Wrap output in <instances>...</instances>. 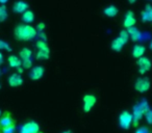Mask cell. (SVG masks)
Instances as JSON below:
<instances>
[{"mask_svg": "<svg viewBox=\"0 0 152 133\" xmlns=\"http://www.w3.org/2000/svg\"><path fill=\"white\" fill-rule=\"evenodd\" d=\"M23 78L21 77V75L18 74V73H14L11 76L9 77V84L12 87H18L21 86L23 84Z\"/></svg>", "mask_w": 152, "mask_h": 133, "instance_id": "30bf717a", "label": "cell"}, {"mask_svg": "<svg viewBox=\"0 0 152 133\" xmlns=\"http://www.w3.org/2000/svg\"><path fill=\"white\" fill-rule=\"evenodd\" d=\"M137 65H139V72L141 73L142 75H144L145 73H147L148 71L151 69V61H150L149 58L147 57H140L137 61Z\"/></svg>", "mask_w": 152, "mask_h": 133, "instance_id": "8992f818", "label": "cell"}, {"mask_svg": "<svg viewBox=\"0 0 152 133\" xmlns=\"http://www.w3.org/2000/svg\"><path fill=\"white\" fill-rule=\"evenodd\" d=\"M7 1L9 0H0V4H5V3H7Z\"/></svg>", "mask_w": 152, "mask_h": 133, "instance_id": "1f68e13d", "label": "cell"}, {"mask_svg": "<svg viewBox=\"0 0 152 133\" xmlns=\"http://www.w3.org/2000/svg\"><path fill=\"white\" fill-rule=\"evenodd\" d=\"M31 55H32L31 50L28 48H23V49H21V51H20V57L22 58V60H23V59H26V58H30Z\"/></svg>", "mask_w": 152, "mask_h": 133, "instance_id": "7402d4cb", "label": "cell"}, {"mask_svg": "<svg viewBox=\"0 0 152 133\" xmlns=\"http://www.w3.org/2000/svg\"><path fill=\"white\" fill-rule=\"evenodd\" d=\"M127 31H128V33H129V38H130L133 42H137V41L141 39V32H140V30L137 29V28H135L134 26L128 28Z\"/></svg>", "mask_w": 152, "mask_h": 133, "instance_id": "2e32d148", "label": "cell"}, {"mask_svg": "<svg viewBox=\"0 0 152 133\" xmlns=\"http://www.w3.org/2000/svg\"><path fill=\"white\" fill-rule=\"evenodd\" d=\"M132 114L128 111H123L119 116V125L122 129L127 130V129L130 128V126L132 125Z\"/></svg>", "mask_w": 152, "mask_h": 133, "instance_id": "3957f363", "label": "cell"}, {"mask_svg": "<svg viewBox=\"0 0 152 133\" xmlns=\"http://www.w3.org/2000/svg\"><path fill=\"white\" fill-rule=\"evenodd\" d=\"M27 9H28V3L25 2V1H22V0L17 1L13 7L14 13H17V14H23Z\"/></svg>", "mask_w": 152, "mask_h": 133, "instance_id": "7c38bea8", "label": "cell"}, {"mask_svg": "<svg viewBox=\"0 0 152 133\" xmlns=\"http://www.w3.org/2000/svg\"><path fill=\"white\" fill-rule=\"evenodd\" d=\"M145 53V47L142 45H135L132 49V56L133 58H140Z\"/></svg>", "mask_w": 152, "mask_h": 133, "instance_id": "e0dca14e", "label": "cell"}, {"mask_svg": "<svg viewBox=\"0 0 152 133\" xmlns=\"http://www.w3.org/2000/svg\"><path fill=\"white\" fill-rule=\"evenodd\" d=\"M37 48L38 49H45V48H48V46H47L46 44V41H43V40H39L38 42H37Z\"/></svg>", "mask_w": 152, "mask_h": 133, "instance_id": "484cf974", "label": "cell"}, {"mask_svg": "<svg viewBox=\"0 0 152 133\" xmlns=\"http://www.w3.org/2000/svg\"><path fill=\"white\" fill-rule=\"evenodd\" d=\"M150 110V107H149V104L148 102L146 101L145 99L142 100L137 105H135L133 107V113H132V118H133V121H132V125L134 127L139 126V123L140 121L142 120L144 114H146L148 111Z\"/></svg>", "mask_w": 152, "mask_h": 133, "instance_id": "7a4b0ae2", "label": "cell"}, {"mask_svg": "<svg viewBox=\"0 0 152 133\" xmlns=\"http://www.w3.org/2000/svg\"><path fill=\"white\" fill-rule=\"evenodd\" d=\"M126 41H124L123 39H121L120 36H118V38H116L114 41H113V43H112V49L114 51H121L123 49V47L126 45Z\"/></svg>", "mask_w": 152, "mask_h": 133, "instance_id": "4fadbf2b", "label": "cell"}, {"mask_svg": "<svg viewBox=\"0 0 152 133\" xmlns=\"http://www.w3.org/2000/svg\"><path fill=\"white\" fill-rule=\"evenodd\" d=\"M3 63V55H2V53L0 52V65H2Z\"/></svg>", "mask_w": 152, "mask_h": 133, "instance_id": "4dcf8cb0", "label": "cell"}, {"mask_svg": "<svg viewBox=\"0 0 152 133\" xmlns=\"http://www.w3.org/2000/svg\"><path fill=\"white\" fill-rule=\"evenodd\" d=\"M22 68L23 69H30L32 67V60L31 58H26L22 60Z\"/></svg>", "mask_w": 152, "mask_h": 133, "instance_id": "cb8c5ba5", "label": "cell"}, {"mask_svg": "<svg viewBox=\"0 0 152 133\" xmlns=\"http://www.w3.org/2000/svg\"><path fill=\"white\" fill-rule=\"evenodd\" d=\"M146 120H147V122L149 123V124L152 125V110L151 109L146 113Z\"/></svg>", "mask_w": 152, "mask_h": 133, "instance_id": "83f0119b", "label": "cell"}, {"mask_svg": "<svg viewBox=\"0 0 152 133\" xmlns=\"http://www.w3.org/2000/svg\"><path fill=\"white\" fill-rule=\"evenodd\" d=\"M45 27H46V25H45V23H39L38 25H37V31L40 32V31H43V30L45 29Z\"/></svg>", "mask_w": 152, "mask_h": 133, "instance_id": "f1b7e54d", "label": "cell"}, {"mask_svg": "<svg viewBox=\"0 0 152 133\" xmlns=\"http://www.w3.org/2000/svg\"><path fill=\"white\" fill-rule=\"evenodd\" d=\"M0 89H1V85H0Z\"/></svg>", "mask_w": 152, "mask_h": 133, "instance_id": "f35d334b", "label": "cell"}, {"mask_svg": "<svg viewBox=\"0 0 152 133\" xmlns=\"http://www.w3.org/2000/svg\"><path fill=\"white\" fill-rule=\"evenodd\" d=\"M16 120L13 118V114L10 111H4L1 116H0V129L5 128V127L12 126V125H16Z\"/></svg>", "mask_w": 152, "mask_h": 133, "instance_id": "277c9868", "label": "cell"}, {"mask_svg": "<svg viewBox=\"0 0 152 133\" xmlns=\"http://www.w3.org/2000/svg\"><path fill=\"white\" fill-rule=\"evenodd\" d=\"M135 133H149V131H148L147 128H145V127H142V128H139L137 131H135Z\"/></svg>", "mask_w": 152, "mask_h": 133, "instance_id": "f546056e", "label": "cell"}, {"mask_svg": "<svg viewBox=\"0 0 152 133\" xmlns=\"http://www.w3.org/2000/svg\"><path fill=\"white\" fill-rule=\"evenodd\" d=\"M0 75H1V70H0Z\"/></svg>", "mask_w": 152, "mask_h": 133, "instance_id": "74e56055", "label": "cell"}, {"mask_svg": "<svg viewBox=\"0 0 152 133\" xmlns=\"http://www.w3.org/2000/svg\"><path fill=\"white\" fill-rule=\"evenodd\" d=\"M135 1H137V0H128V2L131 3V4H132V3H134Z\"/></svg>", "mask_w": 152, "mask_h": 133, "instance_id": "d6a6232c", "label": "cell"}, {"mask_svg": "<svg viewBox=\"0 0 152 133\" xmlns=\"http://www.w3.org/2000/svg\"><path fill=\"white\" fill-rule=\"evenodd\" d=\"M22 20L23 22H25L26 24H30L34 21V14L31 11L27 9L26 12H24L23 15H22Z\"/></svg>", "mask_w": 152, "mask_h": 133, "instance_id": "d6986e66", "label": "cell"}, {"mask_svg": "<svg viewBox=\"0 0 152 133\" xmlns=\"http://www.w3.org/2000/svg\"><path fill=\"white\" fill-rule=\"evenodd\" d=\"M38 34V31L34 27L28 24H19L14 29V36L17 41L21 42H27L31 41Z\"/></svg>", "mask_w": 152, "mask_h": 133, "instance_id": "6da1fadb", "label": "cell"}, {"mask_svg": "<svg viewBox=\"0 0 152 133\" xmlns=\"http://www.w3.org/2000/svg\"><path fill=\"white\" fill-rule=\"evenodd\" d=\"M149 47H150V49H151V50H152V41H151V42H150V45H149Z\"/></svg>", "mask_w": 152, "mask_h": 133, "instance_id": "e575fe53", "label": "cell"}, {"mask_svg": "<svg viewBox=\"0 0 152 133\" xmlns=\"http://www.w3.org/2000/svg\"><path fill=\"white\" fill-rule=\"evenodd\" d=\"M15 132H16V125H12V126L0 129V133H15Z\"/></svg>", "mask_w": 152, "mask_h": 133, "instance_id": "603a6c76", "label": "cell"}, {"mask_svg": "<svg viewBox=\"0 0 152 133\" xmlns=\"http://www.w3.org/2000/svg\"><path fill=\"white\" fill-rule=\"evenodd\" d=\"M135 23H137V20H135V18H134L133 12H131V11L127 12L126 15H125L124 21H123L124 27L126 28V29H128V28H130V27H133V26L135 25Z\"/></svg>", "mask_w": 152, "mask_h": 133, "instance_id": "ba28073f", "label": "cell"}, {"mask_svg": "<svg viewBox=\"0 0 152 133\" xmlns=\"http://www.w3.org/2000/svg\"><path fill=\"white\" fill-rule=\"evenodd\" d=\"M0 50H7L10 52V51H12V47L5 41L0 40Z\"/></svg>", "mask_w": 152, "mask_h": 133, "instance_id": "d4e9b609", "label": "cell"}, {"mask_svg": "<svg viewBox=\"0 0 152 133\" xmlns=\"http://www.w3.org/2000/svg\"><path fill=\"white\" fill-rule=\"evenodd\" d=\"M1 114H2V112H1V110H0V116H1Z\"/></svg>", "mask_w": 152, "mask_h": 133, "instance_id": "8d00e7d4", "label": "cell"}, {"mask_svg": "<svg viewBox=\"0 0 152 133\" xmlns=\"http://www.w3.org/2000/svg\"><path fill=\"white\" fill-rule=\"evenodd\" d=\"M49 56H50V50H49V48L39 49L38 53H37V59H39V60L48 59Z\"/></svg>", "mask_w": 152, "mask_h": 133, "instance_id": "ffe728a7", "label": "cell"}, {"mask_svg": "<svg viewBox=\"0 0 152 133\" xmlns=\"http://www.w3.org/2000/svg\"><path fill=\"white\" fill-rule=\"evenodd\" d=\"M63 133H70L69 131H65V132H63Z\"/></svg>", "mask_w": 152, "mask_h": 133, "instance_id": "d590c367", "label": "cell"}, {"mask_svg": "<svg viewBox=\"0 0 152 133\" xmlns=\"http://www.w3.org/2000/svg\"><path fill=\"white\" fill-rule=\"evenodd\" d=\"M9 18V13H7V9L4 4L0 5V22H4L5 20Z\"/></svg>", "mask_w": 152, "mask_h": 133, "instance_id": "44dd1931", "label": "cell"}, {"mask_svg": "<svg viewBox=\"0 0 152 133\" xmlns=\"http://www.w3.org/2000/svg\"><path fill=\"white\" fill-rule=\"evenodd\" d=\"M20 133H29V132H26V131L21 130V132H20ZM37 133H43V132H41V131H39V132H37Z\"/></svg>", "mask_w": 152, "mask_h": 133, "instance_id": "836d02e7", "label": "cell"}, {"mask_svg": "<svg viewBox=\"0 0 152 133\" xmlns=\"http://www.w3.org/2000/svg\"><path fill=\"white\" fill-rule=\"evenodd\" d=\"M21 130L26 131V132L29 133H37L40 131V127H39V124L34 121H30V122H27L22 126Z\"/></svg>", "mask_w": 152, "mask_h": 133, "instance_id": "8fae6325", "label": "cell"}, {"mask_svg": "<svg viewBox=\"0 0 152 133\" xmlns=\"http://www.w3.org/2000/svg\"><path fill=\"white\" fill-rule=\"evenodd\" d=\"M44 72H45V70L42 65H37V67L32 68L31 71H30L29 78L31 79V80H39V79H41L43 77Z\"/></svg>", "mask_w": 152, "mask_h": 133, "instance_id": "9c48e42d", "label": "cell"}, {"mask_svg": "<svg viewBox=\"0 0 152 133\" xmlns=\"http://www.w3.org/2000/svg\"><path fill=\"white\" fill-rule=\"evenodd\" d=\"M103 14L105 16H107L108 18H114L118 15V9L115 5H108L104 9Z\"/></svg>", "mask_w": 152, "mask_h": 133, "instance_id": "ac0fdd59", "label": "cell"}, {"mask_svg": "<svg viewBox=\"0 0 152 133\" xmlns=\"http://www.w3.org/2000/svg\"><path fill=\"white\" fill-rule=\"evenodd\" d=\"M83 111L90 112L92 108H93V106L95 105L96 102H97V98L94 95L89 94V95H86L85 97H83Z\"/></svg>", "mask_w": 152, "mask_h": 133, "instance_id": "52a82bcc", "label": "cell"}, {"mask_svg": "<svg viewBox=\"0 0 152 133\" xmlns=\"http://www.w3.org/2000/svg\"><path fill=\"white\" fill-rule=\"evenodd\" d=\"M120 36L121 39H123L124 41H126V42H128V39H129V33L127 30H122V31L120 32Z\"/></svg>", "mask_w": 152, "mask_h": 133, "instance_id": "4316f807", "label": "cell"}, {"mask_svg": "<svg viewBox=\"0 0 152 133\" xmlns=\"http://www.w3.org/2000/svg\"><path fill=\"white\" fill-rule=\"evenodd\" d=\"M7 61H9L10 67L14 69L19 68L22 65V60L18 56H16V55H10V56L7 57Z\"/></svg>", "mask_w": 152, "mask_h": 133, "instance_id": "9a60e30c", "label": "cell"}, {"mask_svg": "<svg viewBox=\"0 0 152 133\" xmlns=\"http://www.w3.org/2000/svg\"><path fill=\"white\" fill-rule=\"evenodd\" d=\"M142 21L152 22V5H146L145 11L142 13Z\"/></svg>", "mask_w": 152, "mask_h": 133, "instance_id": "5bb4252c", "label": "cell"}, {"mask_svg": "<svg viewBox=\"0 0 152 133\" xmlns=\"http://www.w3.org/2000/svg\"><path fill=\"white\" fill-rule=\"evenodd\" d=\"M134 89L139 93H145L150 89V81L146 77H140L134 83Z\"/></svg>", "mask_w": 152, "mask_h": 133, "instance_id": "5b68a950", "label": "cell"}]
</instances>
